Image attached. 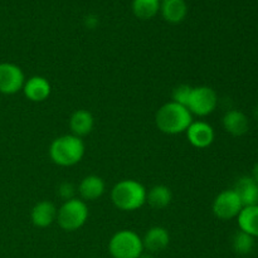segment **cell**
Wrapping results in <instances>:
<instances>
[{
    "mask_svg": "<svg viewBox=\"0 0 258 258\" xmlns=\"http://www.w3.org/2000/svg\"><path fill=\"white\" fill-rule=\"evenodd\" d=\"M139 258H154V257L151 253H143Z\"/></svg>",
    "mask_w": 258,
    "mask_h": 258,
    "instance_id": "cell-25",
    "label": "cell"
},
{
    "mask_svg": "<svg viewBox=\"0 0 258 258\" xmlns=\"http://www.w3.org/2000/svg\"><path fill=\"white\" fill-rule=\"evenodd\" d=\"M232 246L236 253L238 254H248L251 253L254 247V237L249 236L246 232L239 229L232 239Z\"/></svg>",
    "mask_w": 258,
    "mask_h": 258,
    "instance_id": "cell-21",
    "label": "cell"
},
{
    "mask_svg": "<svg viewBox=\"0 0 258 258\" xmlns=\"http://www.w3.org/2000/svg\"><path fill=\"white\" fill-rule=\"evenodd\" d=\"M160 0H134V14L140 19H150L160 10Z\"/></svg>",
    "mask_w": 258,
    "mask_h": 258,
    "instance_id": "cell-20",
    "label": "cell"
},
{
    "mask_svg": "<svg viewBox=\"0 0 258 258\" xmlns=\"http://www.w3.org/2000/svg\"><path fill=\"white\" fill-rule=\"evenodd\" d=\"M252 178H253L254 180H256V183L258 184V163L256 164V165H254V168H253V175H252Z\"/></svg>",
    "mask_w": 258,
    "mask_h": 258,
    "instance_id": "cell-24",
    "label": "cell"
},
{
    "mask_svg": "<svg viewBox=\"0 0 258 258\" xmlns=\"http://www.w3.org/2000/svg\"><path fill=\"white\" fill-rule=\"evenodd\" d=\"M242 209H243V204L233 189L219 193L213 202L214 216L223 221L238 217Z\"/></svg>",
    "mask_w": 258,
    "mask_h": 258,
    "instance_id": "cell-7",
    "label": "cell"
},
{
    "mask_svg": "<svg viewBox=\"0 0 258 258\" xmlns=\"http://www.w3.org/2000/svg\"><path fill=\"white\" fill-rule=\"evenodd\" d=\"M57 208L52 202L42 201L35 204L32 209V222L35 227L45 228L49 227L54 221H57Z\"/></svg>",
    "mask_w": 258,
    "mask_h": 258,
    "instance_id": "cell-12",
    "label": "cell"
},
{
    "mask_svg": "<svg viewBox=\"0 0 258 258\" xmlns=\"http://www.w3.org/2000/svg\"><path fill=\"white\" fill-rule=\"evenodd\" d=\"M85 150V143L82 139L70 134L53 140L49 148V156L57 165L72 166L82 160Z\"/></svg>",
    "mask_w": 258,
    "mask_h": 258,
    "instance_id": "cell-3",
    "label": "cell"
},
{
    "mask_svg": "<svg viewBox=\"0 0 258 258\" xmlns=\"http://www.w3.org/2000/svg\"><path fill=\"white\" fill-rule=\"evenodd\" d=\"M223 126L227 133L233 136H242L248 131V118L238 110H231L223 116Z\"/></svg>",
    "mask_w": 258,
    "mask_h": 258,
    "instance_id": "cell-17",
    "label": "cell"
},
{
    "mask_svg": "<svg viewBox=\"0 0 258 258\" xmlns=\"http://www.w3.org/2000/svg\"><path fill=\"white\" fill-rule=\"evenodd\" d=\"M155 122L161 133L176 135L185 133L193 122V115L185 106L170 101L159 108L155 115Z\"/></svg>",
    "mask_w": 258,
    "mask_h": 258,
    "instance_id": "cell-1",
    "label": "cell"
},
{
    "mask_svg": "<svg viewBox=\"0 0 258 258\" xmlns=\"http://www.w3.org/2000/svg\"><path fill=\"white\" fill-rule=\"evenodd\" d=\"M108 252L112 258H139L144 253L143 238L134 231H118L108 242Z\"/></svg>",
    "mask_w": 258,
    "mask_h": 258,
    "instance_id": "cell-4",
    "label": "cell"
},
{
    "mask_svg": "<svg viewBox=\"0 0 258 258\" xmlns=\"http://www.w3.org/2000/svg\"><path fill=\"white\" fill-rule=\"evenodd\" d=\"M25 83L24 72L14 63H0V93L14 95L23 90Z\"/></svg>",
    "mask_w": 258,
    "mask_h": 258,
    "instance_id": "cell-8",
    "label": "cell"
},
{
    "mask_svg": "<svg viewBox=\"0 0 258 258\" xmlns=\"http://www.w3.org/2000/svg\"><path fill=\"white\" fill-rule=\"evenodd\" d=\"M243 207L258 206V184L252 176H242L233 189Z\"/></svg>",
    "mask_w": 258,
    "mask_h": 258,
    "instance_id": "cell-13",
    "label": "cell"
},
{
    "mask_svg": "<svg viewBox=\"0 0 258 258\" xmlns=\"http://www.w3.org/2000/svg\"><path fill=\"white\" fill-rule=\"evenodd\" d=\"M173 194L166 185H155L148 191L146 202L155 209H164L171 203Z\"/></svg>",
    "mask_w": 258,
    "mask_h": 258,
    "instance_id": "cell-19",
    "label": "cell"
},
{
    "mask_svg": "<svg viewBox=\"0 0 258 258\" xmlns=\"http://www.w3.org/2000/svg\"><path fill=\"white\" fill-rule=\"evenodd\" d=\"M161 15L166 22L178 24L183 22L188 13L185 0H163L160 3Z\"/></svg>",
    "mask_w": 258,
    "mask_h": 258,
    "instance_id": "cell-15",
    "label": "cell"
},
{
    "mask_svg": "<svg viewBox=\"0 0 258 258\" xmlns=\"http://www.w3.org/2000/svg\"><path fill=\"white\" fill-rule=\"evenodd\" d=\"M170 243V234L164 227H151L143 238L144 249H148L150 253L161 252Z\"/></svg>",
    "mask_w": 258,
    "mask_h": 258,
    "instance_id": "cell-11",
    "label": "cell"
},
{
    "mask_svg": "<svg viewBox=\"0 0 258 258\" xmlns=\"http://www.w3.org/2000/svg\"><path fill=\"white\" fill-rule=\"evenodd\" d=\"M145 186L133 179H123L115 184L111 190V201L120 211L133 212L146 203Z\"/></svg>",
    "mask_w": 258,
    "mask_h": 258,
    "instance_id": "cell-2",
    "label": "cell"
},
{
    "mask_svg": "<svg viewBox=\"0 0 258 258\" xmlns=\"http://www.w3.org/2000/svg\"><path fill=\"white\" fill-rule=\"evenodd\" d=\"M93 125H95L93 116L87 110H77L71 115L70 128L73 135L78 138L88 135L92 131Z\"/></svg>",
    "mask_w": 258,
    "mask_h": 258,
    "instance_id": "cell-16",
    "label": "cell"
},
{
    "mask_svg": "<svg viewBox=\"0 0 258 258\" xmlns=\"http://www.w3.org/2000/svg\"><path fill=\"white\" fill-rule=\"evenodd\" d=\"M88 219V207L78 198L66 201L57 213L58 224L67 232H75L85 226Z\"/></svg>",
    "mask_w": 258,
    "mask_h": 258,
    "instance_id": "cell-5",
    "label": "cell"
},
{
    "mask_svg": "<svg viewBox=\"0 0 258 258\" xmlns=\"http://www.w3.org/2000/svg\"><path fill=\"white\" fill-rule=\"evenodd\" d=\"M191 88L193 87H190V86H188V85L178 86V87H176L173 92L174 102L179 103V105H183L186 107V103H188L189 97H190Z\"/></svg>",
    "mask_w": 258,
    "mask_h": 258,
    "instance_id": "cell-22",
    "label": "cell"
},
{
    "mask_svg": "<svg viewBox=\"0 0 258 258\" xmlns=\"http://www.w3.org/2000/svg\"><path fill=\"white\" fill-rule=\"evenodd\" d=\"M237 218L241 231L252 237H258V206L243 207Z\"/></svg>",
    "mask_w": 258,
    "mask_h": 258,
    "instance_id": "cell-18",
    "label": "cell"
},
{
    "mask_svg": "<svg viewBox=\"0 0 258 258\" xmlns=\"http://www.w3.org/2000/svg\"><path fill=\"white\" fill-rule=\"evenodd\" d=\"M105 181L102 178L97 175H88L82 179L78 186V193H80L82 201H96L101 198L105 193Z\"/></svg>",
    "mask_w": 258,
    "mask_h": 258,
    "instance_id": "cell-14",
    "label": "cell"
},
{
    "mask_svg": "<svg viewBox=\"0 0 258 258\" xmlns=\"http://www.w3.org/2000/svg\"><path fill=\"white\" fill-rule=\"evenodd\" d=\"M185 133L189 143L194 148L198 149H206L211 146L214 141V136H216L213 127L204 121L191 122Z\"/></svg>",
    "mask_w": 258,
    "mask_h": 258,
    "instance_id": "cell-9",
    "label": "cell"
},
{
    "mask_svg": "<svg viewBox=\"0 0 258 258\" xmlns=\"http://www.w3.org/2000/svg\"><path fill=\"white\" fill-rule=\"evenodd\" d=\"M75 186H73V184L68 183V181H64V183L59 184V186H58V194H59L60 198L64 199V202L75 198Z\"/></svg>",
    "mask_w": 258,
    "mask_h": 258,
    "instance_id": "cell-23",
    "label": "cell"
},
{
    "mask_svg": "<svg viewBox=\"0 0 258 258\" xmlns=\"http://www.w3.org/2000/svg\"><path fill=\"white\" fill-rule=\"evenodd\" d=\"M50 91H52L50 83L48 82L47 78L42 77V76L30 77L29 80L25 81L24 86H23V92H24L25 97L33 102L45 101L49 97Z\"/></svg>",
    "mask_w": 258,
    "mask_h": 258,
    "instance_id": "cell-10",
    "label": "cell"
},
{
    "mask_svg": "<svg viewBox=\"0 0 258 258\" xmlns=\"http://www.w3.org/2000/svg\"><path fill=\"white\" fill-rule=\"evenodd\" d=\"M218 103V96L213 88L208 86H199L191 88L190 97H189L186 108L190 111L191 115L207 116L213 112Z\"/></svg>",
    "mask_w": 258,
    "mask_h": 258,
    "instance_id": "cell-6",
    "label": "cell"
}]
</instances>
